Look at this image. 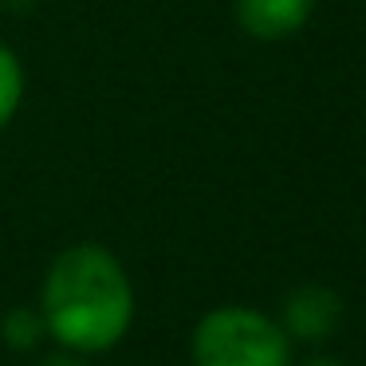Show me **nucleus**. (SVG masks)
I'll use <instances>...</instances> for the list:
<instances>
[{
    "label": "nucleus",
    "mask_w": 366,
    "mask_h": 366,
    "mask_svg": "<svg viewBox=\"0 0 366 366\" xmlns=\"http://www.w3.org/2000/svg\"><path fill=\"white\" fill-rule=\"evenodd\" d=\"M315 0H237V24L252 40H287L311 20Z\"/></svg>",
    "instance_id": "obj_4"
},
{
    "label": "nucleus",
    "mask_w": 366,
    "mask_h": 366,
    "mask_svg": "<svg viewBox=\"0 0 366 366\" xmlns=\"http://www.w3.org/2000/svg\"><path fill=\"white\" fill-rule=\"evenodd\" d=\"M48 335L75 355H103L127 339L134 323V287L107 244H71L48 264L40 287Z\"/></svg>",
    "instance_id": "obj_1"
},
{
    "label": "nucleus",
    "mask_w": 366,
    "mask_h": 366,
    "mask_svg": "<svg viewBox=\"0 0 366 366\" xmlns=\"http://www.w3.org/2000/svg\"><path fill=\"white\" fill-rule=\"evenodd\" d=\"M193 366H292V339L280 319L244 303H224L197 319Z\"/></svg>",
    "instance_id": "obj_2"
},
{
    "label": "nucleus",
    "mask_w": 366,
    "mask_h": 366,
    "mask_svg": "<svg viewBox=\"0 0 366 366\" xmlns=\"http://www.w3.org/2000/svg\"><path fill=\"white\" fill-rule=\"evenodd\" d=\"M300 366H342V362H335V358H307V362H300Z\"/></svg>",
    "instance_id": "obj_8"
},
{
    "label": "nucleus",
    "mask_w": 366,
    "mask_h": 366,
    "mask_svg": "<svg viewBox=\"0 0 366 366\" xmlns=\"http://www.w3.org/2000/svg\"><path fill=\"white\" fill-rule=\"evenodd\" d=\"M339 323H342V300L323 284H303L284 300L280 327L287 331V339L319 342V339H327Z\"/></svg>",
    "instance_id": "obj_3"
},
{
    "label": "nucleus",
    "mask_w": 366,
    "mask_h": 366,
    "mask_svg": "<svg viewBox=\"0 0 366 366\" xmlns=\"http://www.w3.org/2000/svg\"><path fill=\"white\" fill-rule=\"evenodd\" d=\"M48 335L40 307H9L0 315V342L9 350H36Z\"/></svg>",
    "instance_id": "obj_5"
},
{
    "label": "nucleus",
    "mask_w": 366,
    "mask_h": 366,
    "mask_svg": "<svg viewBox=\"0 0 366 366\" xmlns=\"http://www.w3.org/2000/svg\"><path fill=\"white\" fill-rule=\"evenodd\" d=\"M20 103H24V64L9 44H0V130L16 119Z\"/></svg>",
    "instance_id": "obj_6"
},
{
    "label": "nucleus",
    "mask_w": 366,
    "mask_h": 366,
    "mask_svg": "<svg viewBox=\"0 0 366 366\" xmlns=\"http://www.w3.org/2000/svg\"><path fill=\"white\" fill-rule=\"evenodd\" d=\"M36 366H91V362H87V355H75V350L59 347V350H51V355H44Z\"/></svg>",
    "instance_id": "obj_7"
}]
</instances>
